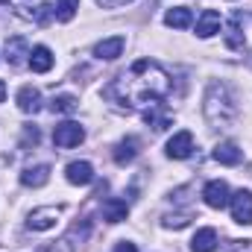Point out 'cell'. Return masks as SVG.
<instances>
[{
	"label": "cell",
	"mask_w": 252,
	"mask_h": 252,
	"mask_svg": "<svg viewBox=\"0 0 252 252\" xmlns=\"http://www.w3.org/2000/svg\"><path fill=\"white\" fill-rule=\"evenodd\" d=\"M103 94L109 100H115L118 106H156L158 100H164L170 94V76L158 62L138 59Z\"/></svg>",
	"instance_id": "1"
},
{
	"label": "cell",
	"mask_w": 252,
	"mask_h": 252,
	"mask_svg": "<svg viewBox=\"0 0 252 252\" xmlns=\"http://www.w3.org/2000/svg\"><path fill=\"white\" fill-rule=\"evenodd\" d=\"M205 118L211 126H229L238 118V103L223 82H211L205 94Z\"/></svg>",
	"instance_id": "2"
},
{
	"label": "cell",
	"mask_w": 252,
	"mask_h": 252,
	"mask_svg": "<svg viewBox=\"0 0 252 252\" xmlns=\"http://www.w3.org/2000/svg\"><path fill=\"white\" fill-rule=\"evenodd\" d=\"M85 141V129L79 124H73V121H64L53 129V144L56 147H62V150H70V147H79Z\"/></svg>",
	"instance_id": "3"
},
{
	"label": "cell",
	"mask_w": 252,
	"mask_h": 252,
	"mask_svg": "<svg viewBox=\"0 0 252 252\" xmlns=\"http://www.w3.org/2000/svg\"><path fill=\"white\" fill-rule=\"evenodd\" d=\"M229 208H232V220L241 226H252V190H238L229 196Z\"/></svg>",
	"instance_id": "4"
},
{
	"label": "cell",
	"mask_w": 252,
	"mask_h": 252,
	"mask_svg": "<svg viewBox=\"0 0 252 252\" xmlns=\"http://www.w3.org/2000/svg\"><path fill=\"white\" fill-rule=\"evenodd\" d=\"M59 214H62V208H56V205L35 208V211L30 214V220H27V229H32V232H47V229H53V226H56Z\"/></svg>",
	"instance_id": "5"
},
{
	"label": "cell",
	"mask_w": 252,
	"mask_h": 252,
	"mask_svg": "<svg viewBox=\"0 0 252 252\" xmlns=\"http://www.w3.org/2000/svg\"><path fill=\"white\" fill-rule=\"evenodd\" d=\"M202 199H205L208 208H226L229 205V185L223 179H211L202 188Z\"/></svg>",
	"instance_id": "6"
},
{
	"label": "cell",
	"mask_w": 252,
	"mask_h": 252,
	"mask_svg": "<svg viewBox=\"0 0 252 252\" xmlns=\"http://www.w3.org/2000/svg\"><path fill=\"white\" fill-rule=\"evenodd\" d=\"M190 153H193V135H190L188 129L176 132V135L167 141V158H176V161H182V158H188Z\"/></svg>",
	"instance_id": "7"
},
{
	"label": "cell",
	"mask_w": 252,
	"mask_h": 252,
	"mask_svg": "<svg viewBox=\"0 0 252 252\" xmlns=\"http://www.w3.org/2000/svg\"><path fill=\"white\" fill-rule=\"evenodd\" d=\"M30 53H32V50H30V44H27L24 35H12V38H6V62L12 64V67H21L24 62H30V59H27Z\"/></svg>",
	"instance_id": "8"
},
{
	"label": "cell",
	"mask_w": 252,
	"mask_h": 252,
	"mask_svg": "<svg viewBox=\"0 0 252 252\" xmlns=\"http://www.w3.org/2000/svg\"><path fill=\"white\" fill-rule=\"evenodd\" d=\"M124 47H126L124 35H112V38H103V41L94 44V56H97V59H106V62H115V59L124 53Z\"/></svg>",
	"instance_id": "9"
},
{
	"label": "cell",
	"mask_w": 252,
	"mask_h": 252,
	"mask_svg": "<svg viewBox=\"0 0 252 252\" xmlns=\"http://www.w3.org/2000/svg\"><path fill=\"white\" fill-rule=\"evenodd\" d=\"M18 109L24 112V115H35V112H41V91L38 88H32V85H24L21 91H18Z\"/></svg>",
	"instance_id": "10"
},
{
	"label": "cell",
	"mask_w": 252,
	"mask_h": 252,
	"mask_svg": "<svg viewBox=\"0 0 252 252\" xmlns=\"http://www.w3.org/2000/svg\"><path fill=\"white\" fill-rule=\"evenodd\" d=\"M64 176L70 185H91L94 182V167L88 161H70L64 167Z\"/></svg>",
	"instance_id": "11"
},
{
	"label": "cell",
	"mask_w": 252,
	"mask_h": 252,
	"mask_svg": "<svg viewBox=\"0 0 252 252\" xmlns=\"http://www.w3.org/2000/svg\"><path fill=\"white\" fill-rule=\"evenodd\" d=\"M220 27H223V21H220V12H214V9H205L196 18V35L199 38H211L214 32H220Z\"/></svg>",
	"instance_id": "12"
},
{
	"label": "cell",
	"mask_w": 252,
	"mask_h": 252,
	"mask_svg": "<svg viewBox=\"0 0 252 252\" xmlns=\"http://www.w3.org/2000/svg\"><path fill=\"white\" fill-rule=\"evenodd\" d=\"M241 158H244V153H241V147L235 141H223V144L214 147V161H220V164L235 167V164H241Z\"/></svg>",
	"instance_id": "13"
},
{
	"label": "cell",
	"mask_w": 252,
	"mask_h": 252,
	"mask_svg": "<svg viewBox=\"0 0 252 252\" xmlns=\"http://www.w3.org/2000/svg\"><path fill=\"white\" fill-rule=\"evenodd\" d=\"M50 182V167L47 164H35V167H27L21 173V185L24 188H41Z\"/></svg>",
	"instance_id": "14"
},
{
	"label": "cell",
	"mask_w": 252,
	"mask_h": 252,
	"mask_svg": "<svg viewBox=\"0 0 252 252\" xmlns=\"http://www.w3.org/2000/svg\"><path fill=\"white\" fill-rule=\"evenodd\" d=\"M190 21H193V12L188 6H173V9L164 12V24L173 27V30H185V27H190Z\"/></svg>",
	"instance_id": "15"
},
{
	"label": "cell",
	"mask_w": 252,
	"mask_h": 252,
	"mask_svg": "<svg viewBox=\"0 0 252 252\" xmlns=\"http://www.w3.org/2000/svg\"><path fill=\"white\" fill-rule=\"evenodd\" d=\"M126 214H129V205H126L124 199L112 196V199L103 202V220L106 223H121V220H126Z\"/></svg>",
	"instance_id": "16"
},
{
	"label": "cell",
	"mask_w": 252,
	"mask_h": 252,
	"mask_svg": "<svg viewBox=\"0 0 252 252\" xmlns=\"http://www.w3.org/2000/svg\"><path fill=\"white\" fill-rule=\"evenodd\" d=\"M30 67H32L35 73H47V70L53 67V53H50V47H44V44L32 47V53H30Z\"/></svg>",
	"instance_id": "17"
},
{
	"label": "cell",
	"mask_w": 252,
	"mask_h": 252,
	"mask_svg": "<svg viewBox=\"0 0 252 252\" xmlns=\"http://www.w3.org/2000/svg\"><path fill=\"white\" fill-rule=\"evenodd\" d=\"M190 250L193 252H214L217 250V232L214 229H199L190 241Z\"/></svg>",
	"instance_id": "18"
},
{
	"label": "cell",
	"mask_w": 252,
	"mask_h": 252,
	"mask_svg": "<svg viewBox=\"0 0 252 252\" xmlns=\"http://www.w3.org/2000/svg\"><path fill=\"white\" fill-rule=\"evenodd\" d=\"M135 156H138V138H124V141L115 147V161H118V164L135 161Z\"/></svg>",
	"instance_id": "19"
},
{
	"label": "cell",
	"mask_w": 252,
	"mask_h": 252,
	"mask_svg": "<svg viewBox=\"0 0 252 252\" xmlns=\"http://www.w3.org/2000/svg\"><path fill=\"white\" fill-rule=\"evenodd\" d=\"M241 21H244V15L238 12L232 21H229V27H226V44L232 47V50H241L244 47V32H241Z\"/></svg>",
	"instance_id": "20"
},
{
	"label": "cell",
	"mask_w": 252,
	"mask_h": 252,
	"mask_svg": "<svg viewBox=\"0 0 252 252\" xmlns=\"http://www.w3.org/2000/svg\"><path fill=\"white\" fill-rule=\"evenodd\" d=\"M76 97H70V94H56L53 100H50V112L53 115H70V112H76Z\"/></svg>",
	"instance_id": "21"
},
{
	"label": "cell",
	"mask_w": 252,
	"mask_h": 252,
	"mask_svg": "<svg viewBox=\"0 0 252 252\" xmlns=\"http://www.w3.org/2000/svg\"><path fill=\"white\" fill-rule=\"evenodd\" d=\"M76 9H79V0H56V18L62 24L76 18Z\"/></svg>",
	"instance_id": "22"
},
{
	"label": "cell",
	"mask_w": 252,
	"mask_h": 252,
	"mask_svg": "<svg viewBox=\"0 0 252 252\" xmlns=\"http://www.w3.org/2000/svg\"><path fill=\"white\" fill-rule=\"evenodd\" d=\"M144 121L153 126V129H158V132L167 129V126H173V118H170V115H161V112H156L153 106H150V112H144Z\"/></svg>",
	"instance_id": "23"
},
{
	"label": "cell",
	"mask_w": 252,
	"mask_h": 252,
	"mask_svg": "<svg viewBox=\"0 0 252 252\" xmlns=\"http://www.w3.org/2000/svg\"><path fill=\"white\" fill-rule=\"evenodd\" d=\"M53 15H56V9H53L50 3H41V6L35 9V15H32V21H35V24H47V21H50Z\"/></svg>",
	"instance_id": "24"
},
{
	"label": "cell",
	"mask_w": 252,
	"mask_h": 252,
	"mask_svg": "<svg viewBox=\"0 0 252 252\" xmlns=\"http://www.w3.org/2000/svg\"><path fill=\"white\" fill-rule=\"evenodd\" d=\"M188 223H190L188 214H167V217H164V226H167V229H182V226H188Z\"/></svg>",
	"instance_id": "25"
},
{
	"label": "cell",
	"mask_w": 252,
	"mask_h": 252,
	"mask_svg": "<svg viewBox=\"0 0 252 252\" xmlns=\"http://www.w3.org/2000/svg\"><path fill=\"white\" fill-rule=\"evenodd\" d=\"M226 252H252V241H232Z\"/></svg>",
	"instance_id": "26"
},
{
	"label": "cell",
	"mask_w": 252,
	"mask_h": 252,
	"mask_svg": "<svg viewBox=\"0 0 252 252\" xmlns=\"http://www.w3.org/2000/svg\"><path fill=\"white\" fill-rule=\"evenodd\" d=\"M126 3H132V0H97V6H103V9H121Z\"/></svg>",
	"instance_id": "27"
},
{
	"label": "cell",
	"mask_w": 252,
	"mask_h": 252,
	"mask_svg": "<svg viewBox=\"0 0 252 252\" xmlns=\"http://www.w3.org/2000/svg\"><path fill=\"white\" fill-rule=\"evenodd\" d=\"M24 141H32V144H38V129L27 126V132H24Z\"/></svg>",
	"instance_id": "28"
},
{
	"label": "cell",
	"mask_w": 252,
	"mask_h": 252,
	"mask_svg": "<svg viewBox=\"0 0 252 252\" xmlns=\"http://www.w3.org/2000/svg\"><path fill=\"white\" fill-rule=\"evenodd\" d=\"M115 252H138V250H135V244L124 241V244H118V247H115Z\"/></svg>",
	"instance_id": "29"
},
{
	"label": "cell",
	"mask_w": 252,
	"mask_h": 252,
	"mask_svg": "<svg viewBox=\"0 0 252 252\" xmlns=\"http://www.w3.org/2000/svg\"><path fill=\"white\" fill-rule=\"evenodd\" d=\"M3 100H6V82L0 79V103H3Z\"/></svg>",
	"instance_id": "30"
}]
</instances>
